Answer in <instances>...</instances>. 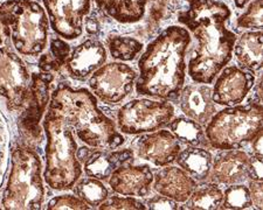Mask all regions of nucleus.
Wrapping results in <instances>:
<instances>
[{
    "instance_id": "10",
    "label": "nucleus",
    "mask_w": 263,
    "mask_h": 210,
    "mask_svg": "<svg viewBox=\"0 0 263 210\" xmlns=\"http://www.w3.org/2000/svg\"><path fill=\"white\" fill-rule=\"evenodd\" d=\"M136 78L137 74L133 68L115 62L96 70L89 81V86L104 103L117 104L133 91Z\"/></svg>"
},
{
    "instance_id": "32",
    "label": "nucleus",
    "mask_w": 263,
    "mask_h": 210,
    "mask_svg": "<svg viewBox=\"0 0 263 210\" xmlns=\"http://www.w3.org/2000/svg\"><path fill=\"white\" fill-rule=\"evenodd\" d=\"M90 207L80 197L71 195H61L53 199L47 205V209H89Z\"/></svg>"
},
{
    "instance_id": "31",
    "label": "nucleus",
    "mask_w": 263,
    "mask_h": 210,
    "mask_svg": "<svg viewBox=\"0 0 263 210\" xmlns=\"http://www.w3.org/2000/svg\"><path fill=\"white\" fill-rule=\"evenodd\" d=\"M100 209H105V210H110V209H146L144 203H142L141 201L134 199V197H121V196H112L111 199H109L108 201L105 200L104 202H102L100 204Z\"/></svg>"
},
{
    "instance_id": "18",
    "label": "nucleus",
    "mask_w": 263,
    "mask_h": 210,
    "mask_svg": "<svg viewBox=\"0 0 263 210\" xmlns=\"http://www.w3.org/2000/svg\"><path fill=\"white\" fill-rule=\"evenodd\" d=\"M249 157L243 151L226 150L212 162L210 173L213 181L226 184L241 183L247 179Z\"/></svg>"
},
{
    "instance_id": "14",
    "label": "nucleus",
    "mask_w": 263,
    "mask_h": 210,
    "mask_svg": "<svg viewBox=\"0 0 263 210\" xmlns=\"http://www.w3.org/2000/svg\"><path fill=\"white\" fill-rule=\"evenodd\" d=\"M180 144L175 134L166 130L144 134L137 141L138 157L156 166H167L176 161Z\"/></svg>"
},
{
    "instance_id": "17",
    "label": "nucleus",
    "mask_w": 263,
    "mask_h": 210,
    "mask_svg": "<svg viewBox=\"0 0 263 210\" xmlns=\"http://www.w3.org/2000/svg\"><path fill=\"white\" fill-rule=\"evenodd\" d=\"M180 108L190 119L207 124L215 112L212 89L205 84H191L180 92Z\"/></svg>"
},
{
    "instance_id": "16",
    "label": "nucleus",
    "mask_w": 263,
    "mask_h": 210,
    "mask_svg": "<svg viewBox=\"0 0 263 210\" xmlns=\"http://www.w3.org/2000/svg\"><path fill=\"white\" fill-rule=\"evenodd\" d=\"M154 181L157 193L176 202H186L197 187L196 180L192 176L175 166H167L157 172Z\"/></svg>"
},
{
    "instance_id": "3",
    "label": "nucleus",
    "mask_w": 263,
    "mask_h": 210,
    "mask_svg": "<svg viewBox=\"0 0 263 210\" xmlns=\"http://www.w3.org/2000/svg\"><path fill=\"white\" fill-rule=\"evenodd\" d=\"M50 107L57 110L80 140L95 149L114 150L124 142L111 119L97 108L96 98L84 88L73 89L61 83L52 94Z\"/></svg>"
},
{
    "instance_id": "1",
    "label": "nucleus",
    "mask_w": 263,
    "mask_h": 210,
    "mask_svg": "<svg viewBox=\"0 0 263 210\" xmlns=\"http://www.w3.org/2000/svg\"><path fill=\"white\" fill-rule=\"evenodd\" d=\"M189 8L178 20L185 25L199 41L198 49L189 62V74L193 81L211 84L216 75L231 61L236 35L227 29L231 11L216 0H187Z\"/></svg>"
},
{
    "instance_id": "23",
    "label": "nucleus",
    "mask_w": 263,
    "mask_h": 210,
    "mask_svg": "<svg viewBox=\"0 0 263 210\" xmlns=\"http://www.w3.org/2000/svg\"><path fill=\"white\" fill-rule=\"evenodd\" d=\"M237 61L250 71H258L262 67V32H247L234 45Z\"/></svg>"
},
{
    "instance_id": "19",
    "label": "nucleus",
    "mask_w": 263,
    "mask_h": 210,
    "mask_svg": "<svg viewBox=\"0 0 263 210\" xmlns=\"http://www.w3.org/2000/svg\"><path fill=\"white\" fill-rule=\"evenodd\" d=\"M53 75L49 73L34 74L32 76L31 89H29V105L26 113H25L23 123L24 128L32 134H39V121L44 115L45 109L47 107L49 100V88L53 82Z\"/></svg>"
},
{
    "instance_id": "27",
    "label": "nucleus",
    "mask_w": 263,
    "mask_h": 210,
    "mask_svg": "<svg viewBox=\"0 0 263 210\" xmlns=\"http://www.w3.org/2000/svg\"><path fill=\"white\" fill-rule=\"evenodd\" d=\"M70 47L61 39H53L50 42V54L42 55L39 61V68L44 73L60 70L69 57Z\"/></svg>"
},
{
    "instance_id": "4",
    "label": "nucleus",
    "mask_w": 263,
    "mask_h": 210,
    "mask_svg": "<svg viewBox=\"0 0 263 210\" xmlns=\"http://www.w3.org/2000/svg\"><path fill=\"white\" fill-rule=\"evenodd\" d=\"M44 129L47 134L46 170L44 178L49 187L57 191L70 189L82 174L76 152L73 129L53 107L48 108Z\"/></svg>"
},
{
    "instance_id": "5",
    "label": "nucleus",
    "mask_w": 263,
    "mask_h": 210,
    "mask_svg": "<svg viewBox=\"0 0 263 210\" xmlns=\"http://www.w3.org/2000/svg\"><path fill=\"white\" fill-rule=\"evenodd\" d=\"M0 24L23 55L36 56L47 45V15L31 0H7L0 6Z\"/></svg>"
},
{
    "instance_id": "8",
    "label": "nucleus",
    "mask_w": 263,
    "mask_h": 210,
    "mask_svg": "<svg viewBox=\"0 0 263 210\" xmlns=\"http://www.w3.org/2000/svg\"><path fill=\"white\" fill-rule=\"evenodd\" d=\"M31 77L23 60L12 48V41L0 24V96L12 110L23 108L29 98Z\"/></svg>"
},
{
    "instance_id": "33",
    "label": "nucleus",
    "mask_w": 263,
    "mask_h": 210,
    "mask_svg": "<svg viewBox=\"0 0 263 210\" xmlns=\"http://www.w3.org/2000/svg\"><path fill=\"white\" fill-rule=\"evenodd\" d=\"M6 153H7V131L4 123L3 117L0 115V182L5 171L6 163Z\"/></svg>"
},
{
    "instance_id": "35",
    "label": "nucleus",
    "mask_w": 263,
    "mask_h": 210,
    "mask_svg": "<svg viewBox=\"0 0 263 210\" xmlns=\"http://www.w3.org/2000/svg\"><path fill=\"white\" fill-rule=\"evenodd\" d=\"M247 178L255 181H262V158L253 155L249 158Z\"/></svg>"
},
{
    "instance_id": "7",
    "label": "nucleus",
    "mask_w": 263,
    "mask_h": 210,
    "mask_svg": "<svg viewBox=\"0 0 263 210\" xmlns=\"http://www.w3.org/2000/svg\"><path fill=\"white\" fill-rule=\"evenodd\" d=\"M41 160L35 151L18 147L12 154L10 178L3 195L5 209H40L45 199Z\"/></svg>"
},
{
    "instance_id": "9",
    "label": "nucleus",
    "mask_w": 263,
    "mask_h": 210,
    "mask_svg": "<svg viewBox=\"0 0 263 210\" xmlns=\"http://www.w3.org/2000/svg\"><path fill=\"white\" fill-rule=\"evenodd\" d=\"M175 109L168 102L134 99L118 111V126L126 134L156 131L171 121Z\"/></svg>"
},
{
    "instance_id": "38",
    "label": "nucleus",
    "mask_w": 263,
    "mask_h": 210,
    "mask_svg": "<svg viewBox=\"0 0 263 210\" xmlns=\"http://www.w3.org/2000/svg\"><path fill=\"white\" fill-rule=\"evenodd\" d=\"M249 2H250V0H234L236 7H239V8L245 7Z\"/></svg>"
},
{
    "instance_id": "13",
    "label": "nucleus",
    "mask_w": 263,
    "mask_h": 210,
    "mask_svg": "<svg viewBox=\"0 0 263 210\" xmlns=\"http://www.w3.org/2000/svg\"><path fill=\"white\" fill-rule=\"evenodd\" d=\"M79 161L84 163V172L91 178L107 181L118 167L134 161V152L129 149L114 151H97L82 147L76 152Z\"/></svg>"
},
{
    "instance_id": "28",
    "label": "nucleus",
    "mask_w": 263,
    "mask_h": 210,
    "mask_svg": "<svg viewBox=\"0 0 263 210\" xmlns=\"http://www.w3.org/2000/svg\"><path fill=\"white\" fill-rule=\"evenodd\" d=\"M110 54L114 58L130 61L138 55L143 49L141 41L129 36H115L109 41Z\"/></svg>"
},
{
    "instance_id": "2",
    "label": "nucleus",
    "mask_w": 263,
    "mask_h": 210,
    "mask_svg": "<svg viewBox=\"0 0 263 210\" xmlns=\"http://www.w3.org/2000/svg\"><path fill=\"white\" fill-rule=\"evenodd\" d=\"M191 44L187 29L171 26L147 46L138 62V94L177 100L184 88L186 52Z\"/></svg>"
},
{
    "instance_id": "12",
    "label": "nucleus",
    "mask_w": 263,
    "mask_h": 210,
    "mask_svg": "<svg viewBox=\"0 0 263 210\" xmlns=\"http://www.w3.org/2000/svg\"><path fill=\"white\" fill-rule=\"evenodd\" d=\"M255 83V77L252 71H247L232 66L222 70L216 79L214 89L212 90V97L214 103L219 105H236L242 102L252 90Z\"/></svg>"
},
{
    "instance_id": "30",
    "label": "nucleus",
    "mask_w": 263,
    "mask_h": 210,
    "mask_svg": "<svg viewBox=\"0 0 263 210\" xmlns=\"http://www.w3.org/2000/svg\"><path fill=\"white\" fill-rule=\"evenodd\" d=\"M237 26L241 28H262V0H253L247 11L237 19Z\"/></svg>"
},
{
    "instance_id": "26",
    "label": "nucleus",
    "mask_w": 263,
    "mask_h": 210,
    "mask_svg": "<svg viewBox=\"0 0 263 210\" xmlns=\"http://www.w3.org/2000/svg\"><path fill=\"white\" fill-rule=\"evenodd\" d=\"M75 194L82 201L91 207H99L108 199V189L95 178H87L79 181L74 189Z\"/></svg>"
},
{
    "instance_id": "21",
    "label": "nucleus",
    "mask_w": 263,
    "mask_h": 210,
    "mask_svg": "<svg viewBox=\"0 0 263 210\" xmlns=\"http://www.w3.org/2000/svg\"><path fill=\"white\" fill-rule=\"evenodd\" d=\"M176 161L194 180H205L210 176L213 157L207 150L191 146L177 155Z\"/></svg>"
},
{
    "instance_id": "22",
    "label": "nucleus",
    "mask_w": 263,
    "mask_h": 210,
    "mask_svg": "<svg viewBox=\"0 0 263 210\" xmlns=\"http://www.w3.org/2000/svg\"><path fill=\"white\" fill-rule=\"evenodd\" d=\"M97 6L109 16L122 24H133L141 20L147 0H95Z\"/></svg>"
},
{
    "instance_id": "29",
    "label": "nucleus",
    "mask_w": 263,
    "mask_h": 210,
    "mask_svg": "<svg viewBox=\"0 0 263 210\" xmlns=\"http://www.w3.org/2000/svg\"><path fill=\"white\" fill-rule=\"evenodd\" d=\"M252 197H250L249 188L243 184H231L223 194L222 204L220 209L241 210L252 207Z\"/></svg>"
},
{
    "instance_id": "24",
    "label": "nucleus",
    "mask_w": 263,
    "mask_h": 210,
    "mask_svg": "<svg viewBox=\"0 0 263 210\" xmlns=\"http://www.w3.org/2000/svg\"><path fill=\"white\" fill-rule=\"evenodd\" d=\"M189 209H220L223 200V193L214 183H205L197 186L190 196Z\"/></svg>"
},
{
    "instance_id": "37",
    "label": "nucleus",
    "mask_w": 263,
    "mask_h": 210,
    "mask_svg": "<svg viewBox=\"0 0 263 210\" xmlns=\"http://www.w3.org/2000/svg\"><path fill=\"white\" fill-rule=\"evenodd\" d=\"M253 152L255 157L262 158V132L253 139Z\"/></svg>"
},
{
    "instance_id": "25",
    "label": "nucleus",
    "mask_w": 263,
    "mask_h": 210,
    "mask_svg": "<svg viewBox=\"0 0 263 210\" xmlns=\"http://www.w3.org/2000/svg\"><path fill=\"white\" fill-rule=\"evenodd\" d=\"M167 125L175 137L181 142H185L190 146H199L206 142L205 133L200 124H198L197 121L179 117Z\"/></svg>"
},
{
    "instance_id": "6",
    "label": "nucleus",
    "mask_w": 263,
    "mask_h": 210,
    "mask_svg": "<svg viewBox=\"0 0 263 210\" xmlns=\"http://www.w3.org/2000/svg\"><path fill=\"white\" fill-rule=\"evenodd\" d=\"M261 103L223 109L210 119L207 140L216 150H237L262 132Z\"/></svg>"
},
{
    "instance_id": "15",
    "label": "nucleus",
    "mask_w": 263,
    "mask_h": 210,
    "mask_svg": "<svg viewBox=\"0 0 263 210\" xmlns=\"http://www.w3.org/2000/svg\"><path fill=\"white\" fill-rule=\"evenodd\" d=\"M154 182V174L147 165H123L114 172L109 184L123 196H146Z\"/></svg>"
},
{
    "instance_id": "11",
    "label": "nucleus",
    "mask_w": 263,
    "mask_h": 210,
    "mask_svg": "<svg viewBox=\"0 0 263 210\" xmlns=\"http://www.w3.org/2000/svg\"><path fill=\"white\" fill-rule=\"evenodd\" d=\"M52 28L59 35L73 40L82 34L83 19L90 0H44Z\"/></svg>"
},
{
    "instance_id": "34",
    "label": "nucleus",
    "mask_w": 263,
    "mask_h": 210,
    "mask_svg": "<svg viewBox=\"0 0 263 210\" xmlns=\"http://www.w3.org/2000/svg\"><path fill=\"white\" fill-rule=\"evenodd\" d=\"M148 209L158 210V209H179L178 202L168 199L166 196H154L147 201Z\"/></svg>"
},
{
    "instance_id": "20",
    "label": "nucleus",
    "mask_w": 263,
    "mask_h": 210,
    "mask_svg": "<svg viewBox=\"0 0 263 210\" xmlns=\"http://www.w3.org/2000/svg\"><path fill=\"white\" fill-rule=\"evenodd\" d=\"M107 60V52L99 41L88 40L76 48L67 60V69L76 79L87 78Z\"/></svg>"
},
{
    "instance_id": "36",
    "label": "nucleus",
    "mask_w": 263,
    "mask_h": 210,
    "mask_svg": "<svg viewBox=\"0 0 263 210\" xmlns=\"http://www.w3.org/2000/svg\"><path fill=\"white\" fill-rule=\"evenodd\" d=\"M262 187V181H255V180H252L248 187L250 192V197H252V203L255 205L257 209L263 208Z\"/></svg>"
}]
</instances>
